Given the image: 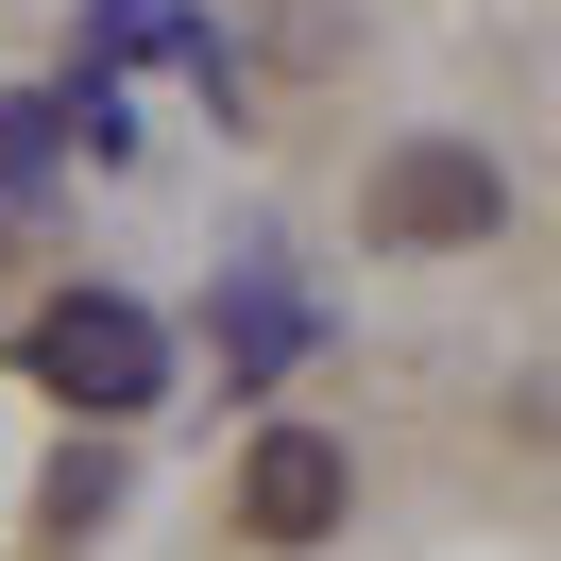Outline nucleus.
I'll return each instance as SVG.
<instances>
[{
    "instance_id": "1",
    "label": "nucleus",
    "mask_w": 561,
    "mask_h": 561,
    "mask_svg": "<svg viewBox=\"0 0 561 561\" xmlns=\"http://www.w3.org/2000/svg\"><path fill=\"white\" fill-rule=\"evenodd\" d=\"M493 221H511V171H493L477 137H409L375 171V239L391 255H459V239H493Z\"/></svg>"
},
{
    "instance_id": "2",
    "label": "nucleus",
    "mask_w": 561,
    "mask_h": 561,
    "mask_svg": "<svg viewBox=\"0 0 561 561\" xmlns=\"http://www.w3.org/2000/svg\"><path fill=\"white\" fill-rule=\"evenodd\" d=\"M35 375L69 391V409H153V391H171V341H153V307H119V289H69V307L35 323Z\"/></svg>"
},
{
    "instance_id": "3",
    "label": "nucleus",
    "mask_w": 561,
    "mask_h": 561,
    "mask_svg": "<svg viewBox=\"0 0 561 561\" xmlns=\"http://www.w3.org/2000/svg\"><path fill=\"white\" fill-rule=\"evenodd\" d=\"M341 511H357V459L323 425H255V459H239V527L255 545H323Z\"/></svg>"
}]
</instances>
